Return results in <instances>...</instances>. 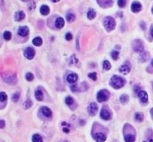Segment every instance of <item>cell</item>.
I'll use <instances>...</instances> for the list:
<instances>
[{
  "instance_id": "6",
  "label": "cell",
  "mask_w": 153,
  "mask_h": 142,
  "mask_svg": "<svg viewBox=\"0 0 153 142\" xmlns=\"http://www.w3.org/2000/svg\"><path fill=\"white\" fill-rule=\"evenodd\" d=\"M97 111H98V106H97V105L95 103H91L88 106V112L90 115L94 116L96 114Z\"/></svg>"
},
{
  "instance_id": "2",
  "label": "cell",
  "mask_w": 153,
  "mask_h": 142,
  "mask_svg": "<svg viewBox=\"0 0 153 142\" xmlns=\"http://www.w3.org/2000/svg\"><path fill=\"white\" fill-rule=\"evenodd\" d=\"M104 26L107 31H112L116 26V22L112 17L107 16L104 20Z\"/></svg>"
},
{
  "instance_id": "44",
  "label": "cell",
  "mask_w": 153,
  "mask_h": 142,
  "mask_svg": "<svg viewBox=\"0 0 153 142\" xmlns=\"http://www.w3.org/2000/svg\"><path fill=\"white\" fill-rule=\"evenodd\" d=\"M149 142H153V139H150V141H149Z\"/></svg>"
},
{
  "instance_id": "11",
  "label": "cell",
  "mask_w": 153,
  "mask_h": 142,
  "mask_svg": "<svg viewBox=\"0 0 153 142\" xmlns=\"http://www.w3.org/2000/svg\"><path fill=\"white\" fill-rule=\"evenodd\" d=\"M149 57L150 56H149V54L148 52H143L142 53H140V56H139V60L141 63H145L149 60Z\"/></svg>"
},
{
  "instance_id": "18",
  "label": "cell",
  "mask_w": 153,
  "mask_h": 142,
  "mask_svg": "<svg viewBox=\"0 0 153 142\" xmlns=\"http://www.w3.org/2000/svg\"><path fill=\"white\" fill-rule=\"evenodd\" d=\"M64 24H65V22H64V19L61 18V17L57 18L56 21H55V26L57 27V28H59V29L62 28L64 26Z\"/></svg>"
},
{
  "instance_id": "29",
  "label": "cell",
  "mask_w": 153,
  "mask_h": 142,
  "mask_svg": "<svg viewBox=\"0 0 153 142\" xmlns=\"http://www.w3.org/2000/svg\"><path fill=\"white\" fill-rule=\"evenodd\" d=\"M7 99H8V95H7L6 93L4 92V91H2L0 93V101H1V102L6 101Z\"/></svg>"
},
{
  "instance_id": "10",
  "label": "cell",
  "mask_w": 153,
  "mask_h": 142,
  "mask_svg": "<svg viewBox=\"0 0 153 142\" xmlns=\"http://www.w3.org/2000/svg\"><path fill=\"white\" fill-rule=\"evenodd\" d=\"M100 116L102 118V119H104V120H109L110 118H111V113H110V112L108 111V110H106V109H102L101 110V113H100Z\"/></svg>"
},
{
  "instance_id": "8",
  "label": "cell",
  "mask_w": 153,
  "mask_h": 142,
  "mask_svg": "<svg viewBox=\"0 0 153 142\" xmlns=\"http://www.w3.org/2000/svg\"><path fill=\"white\" fill-rule=\"evenodd\" d=\"M29 34V29L27 26H21L18 30V34L21 37H26Z\"/></svg>"
},
{
  "instance_id": "9",
  "label": "cell",
  "mask_w": 153,
  "mask_h": 142,
  "mask_svg": "<svg viewBox=\"0 0 153 142\" xmlns=\"http://www.w3.org/2000/svg\"><path fill=\"white\" fill-rule=\"evenodd\" d=\"M138 97L140 98V101L142 103H147L148 102V94L145 91H140L138 93Z\"/></svg>"
},
{
  "instance_id": "31",
  "label": "cell",
  "mask_w": 153,
  "mask_h": 142,
  "mask_svg": "<svg viewBox=\"0 0 153 142\" xmlns=\"http://www.w3.org/2000/svg\"><path fill=\"white\" fill-rule=\"evenodd\" d=\"M11 33L10 32V31H5L4 33V34H3V37H4V39L7 40V41H8V40H10V39H11Z\"/></svg>"
},
{
  "instance_id": "1",
  "label": "cell",
  "mask_w": 153,
  "mask_h": 142,
  "mask_svg": "<svg viewBox=\"0 0 153 142\" xmlns=\"http://www.w3.org/2000/svg\"><path fill=\"white\" fill-rule=\"evenodd\" d=\"M124 84H125L124 80L117 75H114L110 81V85L115 89H120L124 86Z\"/></svg>"
},
{
  "instance_id": "28",
  "label": "cell",
  "mask_w": 153,
  "mask_h": 142,
  "mask_svg": "<svg viewBox=\"0 0 153 142\" xmlns=\"http://www.w3.org/2000/svg\"><path fill=\"white\" fill-rule=\"evenodd\" d=\"M103 68H104L105 70H110L111 68V65L110 63V62L108 61V60L104 61V63H103Z\"/></svg>"
},
{
  "instance_id": "16",
  "label": "cell",
  "mask_w": 153,
  "mask_h": 142,
  "mask_svg": "<svg viewBox=\"0 0 153 142\" xmlns=\"http://www.w3.org/2000/svg\"><path fill=\"white\" fill-rule=\"evenodd\" d=\"M14 18H15L16 21H18V22L21 21V20H23L25 18V13H24L23 11H17V13H15Z\"/></svg>"
},
{
  "instance_id": "40",
  "label": "cell",
  "mask_w": 153,
  "mask_h": 142,
  "mask_svg": "<svg viewBox=\"0 0 153 142\" xmlns=\"http://www.w3.org/2000/svg\"><path fill=\"white\" fill-rule=\"evenodd\" d=\"M63 130H64V132H67V133H68V132H70V130H69L68 129H67V128H64V129H63Z\"/></svg>"
},
{
  "instance_id": "15",
  "label": "cell",
  "mask_w": 153,
  "mask_h": 142,
  "mask_svg": "<svg viewBox=\"0 0 153 142\" xmlns=\"http://www.w3.org/2000/svg\"><path fill=\"white\" fill-rule=\"evenodd\" d=\"M119 70H120V71L121 72L122 74H127L130 71V67L128 65L123 64L120 67Z\"/></svg>"
},
{
  "instance_id": "14",
  "label": "cell",
  "mask_w": 153,
  "mask_h": 142,
  "mask_svg": "<svg viewBox=\"0 0 153 142\" xmlns=\"http://www.w3.org/2000/svg\"><path fill=\"white\" fill-rule=\"evenodd\" d=\"M94 139L97 142H105V140H106V136H105V135H104L103 133L99 132V133L96 134V136H94Z\"/></svg>"
},
{
  "instance_id": "24",
  "label": "cell",
  "mask_w": 153,
  "mask_h": 142,
  "mask_svg": "<svg viewBox=\"0 0 153 142\" xmlns=\"http://www.w3.org/2000/svg\"><path fill=\"white\" fill-rule=\"evenodd\" d=\"M32 141L33 142H42L43 141V138L42 137L38 135V134H35L32 137Z\"/></svg>"
},
{
  "instance_id": "27",
  "label": "cell",
  "mask_w": 153,
  "mask_h": 142,
  "mask_svg": "<svg viewBox=\"0 0 153 142\" xmlns=\"http://www.w3.org/2000/svg\"><path fill=\"white\" fill-rule=\"evenodd\" d=\"M32 106V102L31 100H29V99H28V100H26V101H25V103H23V107L25 108V109H29L31 106Z\"/></svg>"
},
{
  "instance_id": "19",
  "label": "cell",
  "mask_w": 153,
  "mask_h": 142,
  "mask_svg": "<svg viewBox=\"0 0 153 142\" xmlns=\"http://www.w3.org/2000/svg\"><path fill=\"white\" fill-rule=\"evenodd\" d=\"M40 13L41 14H43V15H48L49 13V7L47 6V5H42V6L40 7Z\"/></svg>"
},
{
  "instance_id": "5",
  "label": "cell",
  "mask_w": 153,
  "mask_h": 142,
  "mask_svg": "<svg viewBox=\"0 0 153 142\" xmlns=\"http://www.w3.org/2000/svg\"><path fill=\"white\" fill-rule=\"evenodd\" d=\"M24 55L28 60H32L35 55V51L32 47H28L24 52Z\"/></svg>"
},
{
  "instance_id": "17",
  "label": "cell",
  "mask_w": 153,
  "mask_h": 142,
  "mask_svg": "<svg viewBox=\"0 0 153 142\" xmlns=\"http://www.w3.org/2000/svg\"><path fill=\"white\" fill-rule=\"evenodd\" d=\"M97 2L101 6L107 7L112 4L113 0H97Z\"/></svg>"
},
{
  "instance_id": "7",
  "label": "cell",
  "mask_w": 153,
  "mask_h": 142,
  "mask_svg": "<svg viewBox=\"0 0 153 142\" xmlns=\"http://www.w3.org/2000/svg\"><path fill=\"white\" fill-rule=\"evenodd\" d=\"M131 9L132 11V12L134 13H138L140 12L142 9V5L140 4V2H134L132 4V7H131Z\"/></svg>"
},
{
  "instance_id": "38",
  "label": "cell",
  "mask_w": 153,
  "mask_h": 142,
  "mask_svg": "<svg viewBox=\"0 0 153 142\" xmlns=\"http://www.w3.org/2000/svg\"><path fill=\"white\" fill-rule=\"evenodd\" d=\"M72 39V34L67 33V34H66V39L68 40V41H70Z\"/></svg>"
},
{
  "instance_id": "46",
  "label": "cell",
  "mask_w": 153,
  "mask_h": 142,
  "mask_svg": "<svg viewBox=\"0 0 153 142\" xmlns=\"http://www.w3.org/2000/svg\"><path fill=\"white\" fill-rule=\"evenodd\" d=\"M144 142H145V141H144Z\"/></svg>"
},
{
  "instance_id": "43",
  "label": "cell",
  "mask_w": 153,
  "mask_h": 142,
  "mask_svg": "<svg viewBox=\"0 0 153 142\" xmlns=\"http://www.w3.org/2000/svg\"><path fill=\"white\" fill-rule=\"evenodd\" d=\"M151 64H152V65L153 66V60H152V61H151Z\"/></svg>"
},
{
  "instance_id": "30",
  "label": "cell",
  "mask_w": 153,
  "mask_h": 142,
  "mask_svg": "<svg viewBox=\"0 0 153 142\" xmlns=\"http://www.w3.org/2000/svg\"><path fill=\"white\" fill-rule=\"evenodd\" d=\"M75 18H76V16H75V15L73 13H68L67 15V21L69 22H73L75 20Z\"/></svg>"
},
{
  "instance_id": "25",
  "label": "cell",
  "mask_w": 153,
  "mask_h": 142,
  "mask_svg": "<svg viewBox=\"0 0 153 142\" xmlns=\"http://www.w3.org/2000/svg\"><path fill=\"white\" fill-rule=\"evenodd\" d=\"M143 120V115L142 113L137 112L135 114V121L137 122H142Z\"/></svg>"
},
{
  "instance_id": "37",
  "label": "cell",
  "mask_w": 153,
  "mask_h": 142,
  "mask_svg": "<svg viewBox=\"0 0 153 142\" xmlns=\"http://www.w3.org/2000/svg\"><path fill=\"white\" fill-rule=\"evenodd\" d=\"M126 4V0H118V5L120 7H123Z\"/></svg>"
},
{
  "instance_id": "36",
  "label": "cell",
  "mask_w": 153,
  "mask_h": 142,
  "mask_svg": "<svg viewBox=\"0 0 153 142\" xmlns=\"http://www.w3.org/2000/svg\"><path fill=\"white\" fill-rule=\"evenodd\" d=\"M19 93L17 92V93L13 94V95L12 96V101H13V102H17V101L19 100Z\"/></svg>"
},
{
  "instance_id": "35",
  "label": "cell",
  "mask_w": 153,
  "mask_h": 142,
  "mask_svg": "<svg viewBox=\"0 0 153 142\" xmlns=\"http://www.w3.org/2000/svg\"><path fill=\"white\" fill-rule=\"evenodd\" d=\"M65 102H66V103L67 104V105H72V103H73V99L71 97H66V100H65Z\"/></svg>"
},
{
  "instance_id": "4",
  "label": "cell",
  "mask_w": 153,
  "mask_h": 142,
  "mask_svg": "<svg viewBox=\"0 0 153 142\" xmlns=\"http://www.w3.org/2000/svg\"><path fill=\"white\" fill-rule=\"evenodd\" d=\"M109 97V92L107 90L99 91L97 94V101L99 102L106 101Z\"/></svg>"
},
{
  "instance_id": "22",
  "label": "cell",
  "mask_w": 153,
  "mask_h": 142,
  "mask_svg": "<svg viewBox=\"0 0 153 142\" xmlns=\"http://www.w3.org/2000/svg\"><path fill=\"white\" fill-rule=\"evenodd\" d=\"M96 16V12L93 9H90L88 12V18L89 20H93Z\"/></svg>"
},
{
  "instance_id": "3",
  "label": "cell",
  "mask_w": 153,
  "mask_h": 142,
  "mask_svg": "<svg viewBox=\"0 0 153 142\" xmlns=\"http://www.w3.org/2000/svg\"><path fill=\"white\" fill-rule=\"evenodd\" d=\"M132 48L135 52L142 53L143 52V45L140 39H135L132 43Z\"/></svg>"
},
{
  "instance_id": "45",
  "label": "cell",
  "mask_w": 153,
  "mask_h": 142,
  "mask_svg": "<svg viewBox=\"0 0 153 142\" xmlns=\"http://www.w3.org/2000/svg\"><path fill=\"white\" fill-rule=\"evenodd\" d=\"M152 13H153V7H152Z\"/></svg>"
},
{
  "instance_id": "13",
  "label": "cell",
  "mask_w": 153,
  "mask_h": 142,
  "mask_svg": "<svg viewBox=\"0 0 153 142\" xmlns=\"http://www.w3.org/2000/svg\"><path fill=\"white\" fill-rule=\"evenodd\" d=\"M41 111H42V113L44 116L47 117V118H51L52 116V112L51 111V110L46 106H43L41 108Z\"/></svg>"
},
{
  "instance_id": "34",
  "label": "cell",
  "mask_w": 153,
  "mask_h": 142,
  "mask_svg": "<svg viewBox=\"0 0 153 142\" xmlns=\"http://www.w3.org/2000/svg\"><path fill=\"white\" fill-rule=\"evenodd\" d=\"M111 57H112V58L115 60H116L118 57H119V52H116V51H114V52H111Z\"/></svg>"
},
{
  "instance_id": "33",
  "label": "cell",
  "mask_w": 153,
  "mask_h": 142,
  "mask_svg": "<svg viewBox=\"0 0 153 142\" xmlns=\"http://www.w3.org/2000/svg\"><path fill=\"white\" fill-rule=\"evenodd\" d=\"M88 77H89L90 79H92L93 80H97V74L96 72H93V73H90L88 74Z\"/></svg>"
},
{
  "instance_id": "26",
  "label": "cell",
  "mask_w": 153,
  "mask_h": 142,
  "mask_svg": "<svg viewBox=\"0 0 153 142\" xmlns=\"http://www.w3.org/2000/svg\"><path fill=\"white\" fill-rule=\"evenodd\" d=\"M128 96L126 95H122L121 97H120V101H121V103L122 104H126V103H128Z\"/></svg>"
},
{
  "instance_id": "21",
  "label": "cell",
  "mask_w": 153,
  "mask_h": 142,
  "mask_svg": "<svg viewBox=\"0 0 153 142\" xmlns=\"http://www.w3.org/2000/svg\"><path fill=\"white\" fill-rule=\"evenodd\" d=\"M32 43L35 46H40L42 45V43H43V40H42V39L40 37H35L34 39H33Z\"/></svg>"
},
{
  "instance_id": "23",
  "label": "cell",
  "mask_w": 153,
  "mask_h": 142,
  "mask_svg": "<svg viewBox=\"0 0 153 142\" xmlns=\"http://www.w3.org/2000/svg\"><path fill=\"white\" fill-rule=\"evenodd\" d=\"M35 97L36 99L39 101H41L43 99V95L42 93V91L40 90H37L35 91Z\"/></svg>"
},
{
  "instance_id": "12",
  "label": "cell",
  "mask_w": 153,
  "mask_h": 142,
  "mask_svg": "<svg viewBox=\"0 0 153 142\" xmlns=\"http://www.w3.org/2000/svg\"><path fill=\"white\" fill-rule=\"evenodd\" d=\"M67 80L70 83H74L75 82H76V80H78V75L76 73H71L67 76Z\"/></svg>"
},
{
  "instance_id": "32",
  "label": "cell",
  "mask_w": 153,
  "mask_h": 142,
  "mask_svg": "<svg viewBox=\"0 0 153 142\" xmlns=\"http://www.w3.org/2000/svg\"><path fill=\"white\" fill-rule=\"evenodd\" d=\"M26 78L28 81H32V80H34V75H33V74H32V73H31V72H28V73H27V74H26Z\"/></svg>"
},
{
  "instance_id": "42",
  "label": "cell",
  "mask_w": 153,
  "mask_h": 142,
  "mask_svg": "<svg viewBox=\"0 0 153 142\" xmlns=\"http://www.w3.org/2000/svg\"><path fill=\"white\" fill-rule=\"evenodd\" d=\"M52 1L53 2H58L59 0H52Z\"/></svg>"
},
{
  "instance_id": "20",
  "label": "cell",
  "mask_w": 153,
  "mask_h": 142,
  "mask_svg": "<svg viewBox=\"0 0 153 142\" xmlns=\"http://www.w3.org/2000/svg\"><path fill=\"white\" fill-rule=\"evenodd\" d=\"M125 141L126 142H134L135 141V136L132 134H128L125 136Z\"/></svg>"
},
{
  "instance_id": "41",
  "label": "cell",
  "mask_w": 153,
  "mask_h": 142,
  "mask_svg": "<svg viewBox=\"0 0 153 142\" xmlns=\"http://www.w3.org/2000/svg\"><path fill=\"white\" fill-rule=\"evenodd\" d=\"M151 35H152V37H153V26L152 27V28H151Z\"/></svg>"
},
{
  "instance_id": "39",
  "label": "cell",
  "mask_w": 153,
  "mask_h": 142,
  "mask_svg": "<svg viewBox=\"0 0 153 142\" xmlns=\"http://www.w3.org/2000/svg\"><path fill=\"white\" fill-rule=\"evenodd\" d=\"M0 125H1V126H0V128H1V129H2V128L5 127V121H4L3 120H1V121H0Z\"/></svg>"
}]
</instances>
